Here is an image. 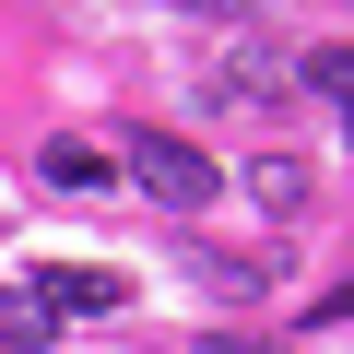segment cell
<instances>
[{
	"label": "cell",
	"mask_w": 354,
	"mask_h": 354,
	"mask_svg": "<svg viewBox=\"0 0 354 354\" xmlns=\"http://www.w3.org/2000/svg\"><path fill=\"white\" fill-rule=\"evenodd\" d=\"M36 295H48L59 319H106L130 283H118V272H95V260H59V272H36Z\"/></svg>",
	"instance_id": "cell-2"
},
{
	"label": "cell",
	"mask_w": 354,
	"mask_h": 354,
	"mask_svg": "<svg viewBox=\"0 0 354 354\" xmlns=\"http://www.w3.org/2000/svg\"><path fill=\"white\" fill-rule=\"evenodd\" d=\"M307 189H319V177H307L295 153H260V165H248V201H260L272 225H295V213H307Z\"/></svg>",
	"instance_id": "cell-3"
},
{
	"label": "cell",
	"mask_w": 354,
	"mask_h": 354,
	"mask_svg": "<svg viewBox=\"0 0 354 354\" xmlns=\"http://www.w3.org/2000/svg\"><path fill=\"white\" fill-rule=\"evenodd\" d=\"M130 189H153L165 213H201L225 177H213V153H201V142H177V130H142V142H130Z\"/></svg>",
	"instance_id": "cell-1"
},
{
	"label": "cell",
	"mask_w": 354,
	"mask_h": 354,
	"mask_svg": "<svg viewBox=\"0 0 354 354\" xmlns=\"http://www.w3.org/2000/svg\"><path fill=\"white\" fill-rule=\"evenodd\" d=\"M36 342H59V307L36 283H0V354H36Z\"/></svg>",
	"instance_id": "cell-4"
},
{
	"label": "cell",
	"mask_w": 354,
	"mask_h": 354,
	"mask_svg": "<svg viewBox=\"0 0 354 354\" xmlns=\"http://www.w3.org/2000/svg\"><path fill=\"white\" fill-rule=\"evenodd\" d=\"M48 189H106V153L95 142H48Z\"/></svg>",
	"instance_id": "cell-5"
},
{
	"label": "cell",
	"mask_w": 354,
	"mask_h": 354,
	"mask_svg": "<svg viewBox=\"0 0 354 354\" xmlns=\"http://www.w3.org/2000/svg\"><path fill=\"white\" fill-rule=\"evenodd\" d=\"M213 354H272V342H213Z\"/></svg>",
	"instance_id": "cell-7"
},
{
	"label": "cell",
	"mask_w": 354,
	"mask_h": 354,
	"mask_svg": "<svg viewBox=\"0 0 354 354\" xmlns=\"http://www.w3.org/2000/svg\"><path fill=\"white\" fill-rule=\"evenodd\" d=\"M307 83H319V95H342V130H354V48H319V59H307Z\"/></svg>",
	"instance_id": "cell-6"
}]
</instances>
